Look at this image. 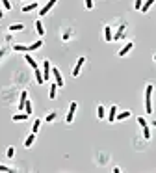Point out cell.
I'll return each mask as SVG.
<instances>
[{"mask_svg": "<svg viewBox=\"0 0 156 173\" xmlns=\"http://www.w3.org/2000/svg\"><path fill=\"white\" fill-rule=\"evenodd\" d=\"M132 49H134V43H126V45H125V47H123V49L119 50V56H126V54H128Z\"/></svg>", "mask_w": 156, "mask_h": 173, "instance_id": "9c48e42d", "label": "cell"}, {"mask_svg": "<svg viewBox=\"0 0 156 173\" xmlns=\"http://www.w3.org/2000/svg\"><path fill=\"white\" fill-rule=\"evenodd\" d=\"M26 101H28V91L24 90L20 93V101H19V110H24V104H26Z\"/></svg>", "mask_w": 156, "mask_h": 173, "instance_id": "52a82bcc", "label": "cell"}, {"mask_svg": "<svg viewBox=\"0 0 156 173\" xmlns=\"http://www.w3.org/2000/svg\"><path fill=\"white\" fill-rule=\"evenodd\" d=\"M33 142H36V134L32 132V134H28V138L24 140V147H26V149H30V147L33 145Z\"/></svg>", "mask_w": 156, "mask_h": 173, "instance_id": "30bf717a", "label": "cell"}, {"mask_svg": "<svg viewBox=\"0 0 156 173\" xmlns=\"http://www.w3.org/2000/svg\"><path fill=\"white\" fill-rule=\"evenodd\" d=\"M56 90H58V84H52L50 86V91H48V97H50V99H56Z\"/></svg>", "mask_w": 156, "mask_h": 173, "instance_id": "7402d4cb", "label": "cell"}, {"mask_svg": "<svg viewBox=\"0 0 156 173\" xmlns=\"http://www.w3.org/2000/svg\"><path fill=\"white\" fill-rule=\"evenodd\" d=\"M126 117H130V110H125V112H121L115 115V121H123V119H126Z\"/></svg>", "mask_w": 156, "mask_h": 173, "instance_id": "e0dca14e", "label": "cell"}, {"mask_svg": "<svg viewBox=\"0 0 156 173\" xmlns=\"http://www.w3.org/2000/svg\"><path fill=\"white\" fill-rule=\"evenodd\" d=\"M11 119H13V121H26V119H28V114H26V112H24V114H22V112H20V114H15Z\"/></svg>", "mask_w": 156, "mask_h": 173, "instance_id": "5bb4252c", "label": "cell"}, {"mask_svg": "<svg viewBox=\"0 0 156 173\" xmlns=\"http://www.w3.org/2000/svg\"><path fill=\"white\" fill-rule=\"evenodd\" d=\"M13 155H15V147H8L6 149V156L8 158H13Z\"/></svg>", "mask_w": 156, "mask_h": 173, "instance_id": "4316f807", "label": "cell"}, {"mask_svg": "<svg viewBox=\"0 0 156 173\" xmlns=\"http://www.w3.org/2000/svg\"><path fill=\"white\" fill-rule=\"evenodd\" d=\"M37 8V2H32V4H26L22 6V13H28V11H33V9Z\"/></svg>", "mask_w": 156, "mask_h": 173, "instance_id": "9a60e30c", "label": "cell"}, {"mask_svg": "<svg viewBox=\"0 0 156 173\" xmlns=\"http://www.w3.org/2000/svg\"><path fill=\"white\" fill-rule=\"evenodd\" d=\"M0 4H2V8H4V9H11V2H9V0H2Z\"/></svg>", "mask_w": 156, "mask_h": 173, "instance_id": "83f0119b", "label": "cell"}, {"mask_svg": "<svg viewBox=\"0 0 156 173\" xmlns=\"http://www.w3.org/2000/svg\"><path fill=\"white\" fill-rule=\"evenodd\" d=\"M0 19H4V8H2V4H0Z\"/></svg>", "mask_w": 156, "mask_h": 173, "instance_id": "836d02e7", "label": "cell"}, {"mask_svg": "<svg viewBox=\"0 0 156 173\" xmlns=\"http://www.w3.org/2000/svg\"><path fill=\"white\" fill-rule=\"evenodd\" d=\"M154 4V0H145V2H143V6H141V9H139V11H143V13H147L149 11V9H151V6Z\"/></svg>", "mask_w": 156, "mask_h": 173, "instance_id": "4fadbf2b", "label": "cell"}, {"mask_svg": "<svg viewBox=\"0 0 156 173\" xmlns=\"http://www.w3.org/2000/svg\"><path fill=\"white\" fill-rule=\"evenodd\" d=\"M36 80H37V84H43V82H45V78H43V73L39 71V67L36 69Z\"/></svg>", "mask_w": 156, "mask_h": 173, "instance_id": "cb8c5ba5", "label": "cell"}, {"mask_svg": "<svg viewBox=\"0 0 156 173\" xmlns=\"http://www.w3.org/2000/svg\"><path fill=\"white\" fill-rule=\"evenodd\" d=\"M52 74H54V80H56V84H58V88H61V86H63V77H61L60 69L54 67V69H52Z\"/></svg>", "mask_w": 156, "mask_h": 173, "instance_id": "8992f818", "label": "cell"}, {"mask_svg": "<svg viewBox=\"0 0 156 173\" xmlns=\"http://www.w3.org/2000/svg\"><path fill=\"white\" fill-rule=\"evenodd\" d=\"M138 123L141 125V128H145V127H147V121H145V117H138Z\"/></svg>", "mask_w": 156, "mask_h": 173, "instance_id": "4dcf8cb0", "label": "cell"}, {"mask_svg": "<svg viewBox=\"0 0 156 173\" xmlns=\"http://www.w3.org/2000/svg\"><path fill=\"white\" fill-rule=\"evenodd\" d=\"M36 32H37L39 36H45V26H43V23H41V19L36 20Z\"/></svg>", "mask_w": 156, "mask_h": 173, "instance_id": "7c38bea8", "label": "cell"}, {"mask_svg": "<svg viewBox=\"0 0 156 173\" xmlns=\"http://www.w3.org/2000/svg\"><path fill=\"white\" fill-rule=\"evenodd\" d=\"M152 60H154V61H156V54H154V56H152Z\"/></svg>", "mask_w": 156, "mask_h": 173, "instance_id": "e575fe53", "label": "cell"}, {"mask_svg": "<svg viewBox=\"0 0 156 173\" xmlns=\"http://www.w3.org/2000/svg\"><path fill=\"white\" fill-rule=\"evenodd\" d=\"M97 115H98V119H104V117H106V110H104L102 104H98V108H97Z\"/></svg>", "mask_w": 156, "mask_h": 173, "instance_id": "ac0fdd59", "label": "cell"}, {"mask_svg": "<svg viewBox=\"0 0 156 173\" xmlns=\"http://www.w3.org/2000/svg\"><path fill=\"white\" fill-rule=\"evenodd\" d=\"M41 45H43V41H41V39H39V41H36V43H32V45H28V52H30V50H37Z\"/></svg>", "mask_w": 156, "mask_h": 173, "instance_id": "44dd1931", "label": "cell"}, {"mask_svg": "<svg viewBox=\"0 0 156 173\" xmlns=\"http://www.w3.org/2000/svg\"><path fill=\"white\" fill-rule=\"evenodd\" d=\"M50 74H52V67H50V61H48V60H45V61H43V78L47 80V78L50 77Z\"/></svg>", "mask_w": 156, "mask_h": 173, "instance_id": "3957f363", "label": "cell"}, {"mask_svg": "<svg viewBox=\"0 0 156 173\" xmlns=\"http://www.w3.org/2000/svg\"><path fill=\"white\" fill-rule=\"evenodd\" d=\"M76 108H78V102H71L69 104V112H67V117H65V121L67 123H73V119H74V114H76Z\"/></svg>", "mask_w": 156, "mask_h": 173, "instance_id": "7a4b0ae2", "label": "cell"}, {"mask_svg": "<svg viewBox=\"0 0 156 173\" xmlns=\"http://www.w3.org/2000/svg\"><path fill=\"white\" fill-rule=\"evenodd\" d=\"M56 115H58V114H56V112H50L47 117H45V121H47V123H52L54 119H56Z\"/></svg>", "mask_w": 156, "mask_h": 173, "instance_id": "484cf974", "label": "cell"}, {"mask_svg": "<svg viewBox=\"0 0 156 173\" xmlns=\"http://www.w3.org/2000/svg\"><path fill=\"white\" fill-rule=\"evenodd\" d=\"M141 6H143V0H136V2H134V8H136L138 11L141 9Z\"/></svg>", "mask_w": 156, "mask_h": 173, "instance_id": "f546056e", "label": "cell"}, {"mask_svg": "<svg viewBox=\"0 0 156 173\" xmlns=\"http://www.w3.org/2000/svg\"><path fill=\"white\" fill-rule=\"evenodd\" d=\"M143 138H145V140H149V138H151V131H149V127H145V128H143Z\"/></svg>", "mask_w": 156, "mask_h": 173, "instance_id": "f1b7e54d", "label": "cell"}, {"mask_svg": "<svg viewBox=\"0 0 156 173\" xmlns=\"http://www.w3.org/2000/svg\"><path fill=\"white\" fill-rule=\"evenodd\" d=\"M152 91L154 86L147 84V88H145V110H147V114H152Z\"/></svg>", "mask_w": 156, "mask_h": 173, "instance_id": "6da1fadb", "label": "cell"}, {"mask_svg": "<svg viewBox=\"0 0 156 173\" xmlns=\"http://www.w3.org/2000/svg\"><path fill=\"white\" fill-rule=\"evenodd\" d=\"M56 2H58V0H48V2L47 4H45L43 8H41V11H39V15H47L48 11H50V9L56 6Z\"/></svg>", "mask_w": 156, "mask_h": 173, "instance_id": "277c9868", "label": "cell"}, {"mask_svg": "<svg viewBox=\"0 0 156 173\" xmlns=\"http://www.w3.org/2000/svg\"><path fill=\"white\" fill-rule=\"evenodd\" d=\"M84 4L87 9H93V0H84Z\"/></svg>", "mask_w": 156, "mask_h": 173, "instance_id": "1f68e13d", "label": "cell"}, {"mask_svg": "<svg viewBox=\"0 0 156 173\" xmlns=\"http://www.w3.org/2000/svg\"><path fill=\"white\" fill-rule=\"evenodd\" d=\"M84 61H86V58H84V56L76 60V65L73 67V77H78V74H80V69H82V65H84Z\"/></svg>", "mask_w": 156, "mask_h": 173, "instance_id": "5b68a950", "label": "cell"}, {"mask_svg": "<svg viewBox=\"0 0 156 173\" xmlns=\"http://www.w3.org/2000/svg\"><path fill=\"white\" fill-rule=\"evenodd\" d=\"M104 39L114 41V34H111V26H104Z\"/></svg>", "mask_w": 156, "mask_h": 173, "instance_id": "8fae6325", "label": "cell"}, {"mask_svg": "<svg viewBox=\"0 0 156 173\" xmlns=\"http://www.w3.org/2000/svg\"><path fill=\"white\" fill-rule=\"evenodd\" d=\"M152 125H154V127H156V119H154V121H152Z\"/></svg>", "mask_w": 156, "mask_h": 173, "instance_id": "d590c367", "label": "cell"}, {"mask_svg": "<svg viewBox=\"0 0 156 173\" xmlns=\"http://www.w3.org/2000/svg\"><path fill=\"white\" fill-rule=\"evenodd\" d=\"M115 115H117V104H114V106L110 108V112H108V121L114 123V121H115Z\"/></svg>", "mask_w": 156, "mask_h": 173, "instance_id": "ba28073f", "label": "cell"}, {"mask_svg": "<svg viewBox=\"0 0 156 173\" xmlns=\"http://www.w3.org/2000/svg\"><path fill=\"white\" fill-rule=\"evenodd\" d=\"M8 30H9V32H20V30H24V24H20V23H19V24H11Z\"/></svg>", "mask_w": 156, "mask_h": 173, "instance_id": "d6986e66", "label": "cell"}, {"mask_svg": "<svg viewBox=\"0 0 156 173\" xmlns=\"http://www.w3.org/2000/svg\"><path fill=\"white\" fill-rule=\"evenodd\" d=\"M0 171H4V173H9L11 169H9L8 166H2V164H0Z\"/></svg>", "mask_w": 156, "mask_h": 173, "instance_id": "d6a6232c", "label": "cell"}, {"mask_svg": "<svg viewBox=\"0 0 156 173\" xmlns=\"http://www.w3.org/2000/svg\"><path fill=\"white\" fill-rule=\"evenodd\" d=\"M39 128H41V119H36V121H33V127H32V132H33V134H37V132H39Z\"/></svg>", "mask_w": 156, "mask_h": 173, "instance_id": "ffe728a7", "label": "cell"}, {"mask_svg": "<svg viewBox=\"0 0 156 173\" xmlns=\"http://www.w3.org/2000/svg\"><path fill=\"white\" fill-rule=\"evenodd\" d=\"M24 112H26L28 115H32V112H33V108H32V102H30V101H26V104H24Z\"/></svg>", "mask_w": 156, "mask_h": 173, "instance_id": "d4e9b609", "label": "cell"}, {"mask_svg": "<svg viewBox=\"0 0 156 173\" xmlns=\"http://www.w3.org/2000/svg\"><path fill=\"white\" fill-rule=\"evenodd\" d=\"M24 60H26V63H28L30 67H33V69H37V61L33 60V58L30 56V54H26V56H24Z\"/></svg>", "mask_w": 156, "mask_h": 173, "instance_id": "2e32d148", "label": "cell"}, {"mask_svg": "<svg viewBox=\"0 0 156 173\" xmlns=\"http://www.w3.org/2000/svg\"><path fill=\"white\" fill-rule=\"evenodd\" d=\"M13 50H17V52H28V45H13Z\"/></svg>", "mask_w": 156, "mask_h": 173, "instance_id": "603a6c76", "label": "cell"}]
</instances>
